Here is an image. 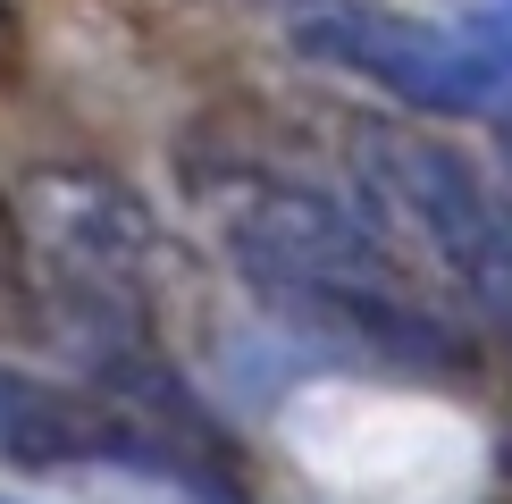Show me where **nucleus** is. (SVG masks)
Listing matches in <instances>:
<instances>
[{
  "label": "nucleus",
  "mask_w": 512,
  "mask_h": 504,
  "mask_svg": "<svg viewBox=\"0 0 512 504\" xmlns=\"http://www.w3.org/2000/svg\"><path fill=\"white\" fill-rule=\"evenodd\" d=\"M185 185L219 227L252 303L286 320L303 345L387 378H471V336L412 278L403 244L370 219V202L328 194L303 168L261 152H185Z\"/></svg>",
  "instance_id": "f257e3e1"
},
{
  "label": "nucleus",
  "mask_w": 512,
  "mask_h": 504,
  "mask_svg": "<svg viewBox=\"0 0 512 504\" xmlns=\"http://www.w3.org/2000/svg\"><path fill=\"white\" fill-rule=\"evenodd\" d=\"M353 185L370 202V219L403 236L420 261H437V278L462 303L512 320V185L462 143H437L420 126L370 118L353 126Z\"/></svg>",
  "instance_id": "f03ea898"
},
{
  "label": "nucleus",
  "mask_w": 512,
  "mask_h": 504,
  "mask_svg": "<svg viewBox=\"0 0 512 504\" xmlns=\"http://www.w3.org/2000/svg\"><path fill=\"white\" fill-rule=\"evenodd\" d=\"M504 143H512V118H504Z\"/></svg>",
  "instance_id": "6e6552de"
},
{
  "label": "nucleus",
  "mask_w": 512,
  "mask_h": 504,
  "mask_svg": "<svg viewBox=\"0 0 512 504\" xmlns=\"http://www.w3.org/2000/svg\"><path fill=\"white\" fill-rule=\"evenodd\" d=\"M294 51L319 68L378 84L412 118H512V17L487 9L471 26H420V17H387L361 0H311L286 17Z\"/></svg>",
  "instance_id": "7ed1b4c3"
},
{
  "label": "nucleus",
  "mask_w": 512,
  "mask_h": 504,
  "mask_svg": "<svg viewBox=\"0 0 512 504\" xmlns=\"http://www.w3.org/2000/svg\"><path fill=\"white\" fill-rule=\"evenodd\" d=\"M0 454L26 462V471H59V462H135V471L210 479L177 437H160V420L93 404V395L51 387V378H17V370H0Z\"/></svg>",
  "instance_id": "20e7f679"
},
{
  "label": "nucleus",
  "mask_w": 512,
  "mask_h": 504,
  "mask_svg": "<svg viewBox=\"0 0 512 504\" xmlns=\"http://www.w3.org/2000/svg\"><path fill=\"white\" fill-rule=\"evenodd\" d=\"M504 328H512V320H504Z\"/></svg>",
  "instance_id": "1a4fd4ad"
},
{
  "label": "nucleus",
  "mask_w": 512,
  "mask_h": 504,
  "mask_svg": "<svg viewBox=\"0 0 512 504\" xmlns=\"http://www.w3.org/2000/svg\"><path fill=\"white\" fill-rule=\"evenodd\" d=\"M0 504H34V496H9V488H0Z\"/></svg>",
  "instance_id": "0eeeda50"
},
{
  "label": "nucleus",
  "mask_w": 512,
  "mask_h": 504,
  "mask_svg": "<svg viewBox=\"0 0 512 504\" xmlns=\"http://www.w3.org/2000/svg\"><path fill=\"white\" fill-rule=\"evenodd\" d=\"M487 9H512V0H479V17H487Z\"/></svg>",
  "instance_id": "423d86ee"
},
{
  "label": "nucleus",
  "mask_w": 512,
  "mask_h": 504,
  "mask_svg": "<svg viewBox=\"0 0 512 504\" xmlns=\"http://www.w3.org/2000/svg\"><path fill=\"white\" fill-rule=\"evenodd\" d=\"M42 328V294H34V244H26V219L17 202L0 194V336H34Z\"/></svg>",
  "instance_id": "39448f33"
},
{
  "label": "nucleus",
  "mask_w": 512,
  "mask_h": 504,
  "mask_svg": "<svg viewBox=\"0 0 512 504\" xmlns=\"http://www.w3.org/2000/svg\"><path fill=\"white\" fill-rule=\"evenodd\" d=\"M504 17H512V9H504Z\"/></svg>",
  "instance_id": "9d476101"
}]
</instances>
